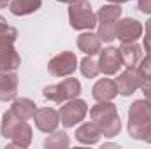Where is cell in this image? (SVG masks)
<instances>
[{"instance_id": "obj_32", "label": "cell", "mask_w": 151, "mask_h": 149, "mask_svg": "<svg viewBox=\"0 0 151 149\" xmlns=\"http://www.w3.org/2000/svg\"><path fill=\"white\" fill-rule=\"evenodd\" d=\"M11 4V0H0V9H4V7H7Z\"/></svg>"}, {"instance_id": "obj_34", "label": "cell", "mask_w": 151, "mask_h": 149, "mask_svg": "<svg viewBox=\"0 0 151 149\" xmlns=\"http://www.w3.org/2000/svg\"><path fill=\"white\" fill-rule=\"evenodd\" d=\"M58 2H62V4H69V5H70V4H74L76 0H58Z\"/></svg>"}, {"instance_id": "obj_18", "label": "cell", "mask_w": 151, "mask_h": 149, "mask_svg": "<svg viewBox=\"0 0 151 149\" xmlns=\"http://www.w3.org/2000/svg\"><path fill=\"white\" fill-rule=\"evenodd\" d=\"M30 142H32V126L27 121H21L11 137L9 148H28Z\"/></svg>"}, {"instance_id": "obj_3", "label": "cell", "mask_w": 151, "mask_h": 149, "mask_svg": "<svg viewBox=\"0 0 151 149\" xmlns=\"http://www.w3.org/2000/svg\"><path fill=\"white\" fill-rule=\"evenodd\" d=\"M69 23L74 30H93L99 25L97 14L91 11L88 0H76L69 7Z\"/></svg>"}, {"instance_id": "obj_5", "label": "cell", "mask_w": 151, "mask_h": 149, "mask_svg": "<svg viewBox=\"0 0 151 149\" xmlns=\"http://www.w3.org/2000/svg\"><path fill=\"white\" fill-rule=\"evenodd\" d=\"M60 121L65 128H74L76 125H79L86 114H88V104L81 98H72L67 100L62 107H60Z\"/></svg>"}, {"instance_id": "obj_15", "label": "cell", "mask_w": 151, "mask_h": 149, "mask_svg": "<svg viewBox=\"0 0 151 149\" xmlns=\"http://www.w3.org/2000/svg\"><path fill=\"white\" fill-rule=\"evenodd\" d=\"M77 47H79L84 54L95 56V54H99L100 49H102V40L99 39L97 34H91V30H86V32H83V34L77 37Z\"/></svg>"}, {"instance_id": "obj_23", "label": "cell", "mask_w": 151, "mask_h": 149, "mask_svg": "<svg viewBox=\"0 0 151 149\" xmlns=\"http://www.w3.org/2000/svg\"><path fill=\"white\" fill-rule=\"evenodd\" d=\"M18 39V30L7 23L4 16H0V47L7 44H14Z\"/></svg>"}, {"instance_id": "obj_25", "label": "cell", "mask_w": 151, "mask_h": 149, "mask_svg": "<svg viewBox=\"0 0 151 149\" xmlns=\"http://www.w3.org/2000/svg\"><path fill=\"white\" fill-rule=\"evenodd\" d=\"M97 35L102 42H113L116 39V23H102V21H99Z\"/></svg>"}, {"instance_id": "obj_12", "label": "cell", "mask_w": 151, "mask_h": 149, "mask_svg": "<svg viewBox=\"0 0 151 149\" xmlns=\"http://www.w3.org/2000/svg\"><path fill=\"white\" fill-rule=\"evenodd\" d=\"M91 95L97 102H111L114 97L118 95V86H116V81L114 79H99L95 84H93V90H91Z\"/></svg>"}, {"instance_id": "obj_16", "label": "cell", "mask_w": 151, "mask_h": 149, "mask_svg": "<svg viewBox=\"0 0 151 149\" xmlns=\"http://www.w3.org/2000/svg\"><path fill=\"white\" fill-rule=\"evenodd\" d=\"M119 56H121V63L125 67H137L141 58H142V51L141 46H137L135 42H128V44H121L119 47Z\"/></svg>"}, {"instance_id": "obj_30", "label": "cell", "mask_w": 151, "mask_h": 149, "mask_svg": "<svg viewBox=\"0 0 151 149\" xmlns=\"http://www.w3.org/2000/svg\"><path fill=\"white\" fill-rule=\"evenodd\" d=\"M142 140H144V142H148V144H151V123H150V126L146 128V133H144Z\"/></svg>"}, {"instance_id": "obj_31", "label": "cell", "mask_w": 151, "mask_h": 149, "mask_svg": "<svg viewBox=\"0 0 151 149\" xmlns=\"http://www.w3.org/2000/svg\"><path fill=\"white\" fill-rule=\"evenodd\" d=\"M146 34H148V35H151V18L146 21Z\"/></svg>"}, {"instance_id": "obj_17", "label": "cell", "mask_w": 151, "mask_h": 149, "mask_svg": "<svg viewBox=\"0 0 151 149\" xmlns=\"http://www.w3.org/2000/svg\"><path fill=\"white\" fill-rule=\"evenodd\" d=\"M11 111L14 112L21 121H28V119H34L37 105L30 98H14L12 105H11Z\"/></svg>"}, {"instance_id": "obj_35", "label": "cell", "mask_w": 151, "mask_h": 149, "mask_svg": "<svg viewBox=\"0 0 151 149\" xmlns=\"http://www.w3.org/2000/svg\"><path fill=\"white\" fill-rule=\"evenodd\" d=\"M127 2H130V0H127Z\"/></svg>"}, {"instance_id": "obj_33", "label": "cell", "mask_w": 151, "mask_h": 149, "mask_svg": "<svg viewBox=\"0 0 151 149\" xmlns=\"http://www.w3.org/2000/svg\"><path fill=\"white\" fill-rule=\"evenodd\" d=\"M107 2H111V4H119V5H121V4H125L127 0H107Z\"/></svg>"}, {"instance_id": "obj_27", "label": "cell", "mask_w": 151, "mask_h": 149, "mask_svg": "<svg viewBox=\"0 0 151 149\" xmlns=\"http://www.w3.org/2000/svg\"><path fill=\"white\" fill-rule=\"evenodd\" d=\"M141 90H142V93H144L146 100L151 104V77L142 79V82H141Z\"/></svg>"}, {"instance_id": "obj_9", "label": "cell", "mask_w": 151, "mask_h": 149, "mask_svg": "<svg viewBox=\"0 0 151 149\" xmlns=\"http://www.w3.org/2000/svg\"><path fill=\"white\" fill-rule=\"evenodd\" d=\"M100 58H99V69L104 75H114L119 72V69L123 67L121 63V56H119V49L118 47H104L100 49Z\"/></svg>"}, {"instance_id": "obj_6", "label": "cell", "mask_w": 151, "mask_h": 149, "mask_svg": "<svg viewBox=\"0 0 151 149\" xmlns=\"http://www.w3.org/2000/svg\"><path fill=\"white\" fill-rule=\"evenodd\" d=\"M77 69V56L72 51H63L53 56L47 63V72L55 77H69Z\"/></svg>"}, {"instance_id": "obj_21", "label": "cell", "mask_w": 151, "mask_h": 149, "mask_svg": "<svg viewBox=\"0 0 151 149\" xmlns=\"http://www.w3.org/2000/svg\"><path fill=\"white\" fill-rule=\"evenodd\" d=\"M19 123H21V119H19L14 112L7 111L5 114H4V117H2V126H0V133H2V137L11 140V137H12V133H14V130L18 128Z\"/></svg>"}, {"instance_id": "obj_28", "label": "cell", "mask_w": 151, "mask_h": 149, "mask_svg": "<svg viewBox=\"0 0 151 149\" xmlns=\"http://www.w3.org/2000/svg\"><path fill=\"white\" fill-rule=\"evenodd\" d=\"M137 7L141 12L151 14V0H137Z\"/></svg>"}, {"instance_id": "obj_24", "label": "cell", "mask_w": 151, "mask_h": 149, "mask_svg": "<svg viewBox=\"0 0 151 149\" xmlns=\"http://www.w3.org/2000/svg\"><path fill=\"white\" fill-rule=\"evenodd\" d=\"M79 70H81V74L84 75V77H88V79H95L97 75L100 74V69H99V62H95L91 56H84L83 60H81V65H79Z\"/></svg>"}, {"instance_id": "obj_22", "label": "cell", "mask_w": 151, "mask_h": 149, "mask_svg": "<svg viewBox=\"0 0 151 149\" xmlns=\"http://www.w3.org/2000/svg\"><path fill=\"white\" fill-rule=\"evenodd\" d=\"M70 146V139L65 132H53L49 133V137L44 140V148L46 149H63Z\"/></svg>"}, {"instance_id": "obj_10", "label": "cell", "mask_w": 151, "mask_h": 149, "mask_svg": "<svg viewBox=\"0 0 151 149\" xmlns=\"http://www.w3.org/2000/svg\"><path fill=\"white\" fill-rule=\"evenodd\" d=\"M34 121H35V126H37L40 132L44 133H53L55 130H58V125H60V112L51 109V107H42L35 111L34 116Z\"/></svg>"}, {"instance_id": "obj_4", "label": "cell", "mask_w": 151, "mask_h": 149, "mask_svg": "<svg viewBox=\"0 0 151 149\" xmlns=\"http://www.w3.org/2000/svg\"><path fill=\"white\" fill-rule=\"evenodd\" d=\"M81 93V82L77 79H63L62 82H56V84H51V86H46L42 90V95L46 100H51L55 104H65L67 100H72L77 98Z\"/></svg>"}, {"instance_id": "obj_19", "label": "cell", "mask_w": 151, "mask_h": 149, "mask_svg": "<svg viewBox=\"0 0 151 149\" xmlns=\"http://www.w3.org/2000/svg\"><path fill=\"white\" fill-rule=\"evenodd\" d=\"M42 5V0H12L9 4V9L14 16H28L37 12Z\"/></svg>"}, {"instance_id": "obj_8", "label": "cell", "mask_w": 151, "mask_h": 149, "mask_svg": "<svg viewBox=\"0 0 151 149\" xmlns=\"http://www.w3.org/2000/svg\"><path fill=\"white\" fill-rule=\"evenodd\" d=\"M142 25L137 19L132 18H125V19H118L116 23V39L121 44H128V42H135L137 39L142 35Z\"/></svg>"}, {"instance_id": "obj_1", "label": "cell", "mask_w": 151, "mask_h": 149, "mask_svg": "<svg viewBox=\"0 0 151 149\" xmlns=\"http://www.w3.org/2000/svg\"><path fill=\"white\" fill-rule=\"evenodd\" d=\"M90 117L100 128L104 137H116L121 132V121L113 102H97L90 109Z\"/></svg>"}, {"instance_id": "obj_11", "label": "cell", "mask_w": 151, "mask_h": 149, "mask_svg": "<svg viewBox=\"0 0 151 149\" xmlns=\"http://www.w3.org/2000/svg\"><path fill=\"white\" fill-rule=\"evenodd\" d=\"M19 79L16 72H0V102H11L18 97Z\"/></svg>"}, {"instance_id": "obj_13", "label": "cell", "mask_w": 151, "mask_h": 149, "mask_svg": "<svg viewBox=\"0 0 151 149\" xmlns=\"http://www.w3.org/2000/svg\"><path fill=\"white\" fill-rule=\"evenodd\" d=\"M21 58L14 47V44H7L0 47V72H12L19 67Z\"/></svg>"}, {"instance_id": "obj_29", "label": "cell", "mask_w": 151, "mask_h": 149, "mask_svg": "<svg viewBox=\"0 0 151 149\" xmlns=\"http://www.w3.org/2000/svg\"><path fill=\"white\" fill-rule=\"evenodd\" d=\"M144 49H146V53L151 54V35H144Z\"/></svg>"}, {"instance_id": "obj_14", "label": "cell", "mask_w": 151, "mask_h": 149, "mask_svg": "<svg viewBox=\"0 0 151 149\" xmlns=\"http://www.w3.org/2000/svg\"><path fill=\"white\" fill-rule=\"evenodd\" d=\"M100 137H102V132H100V128L93 121L91 123H83L76 130V139L81 144H84V146H95V144H99Z\"/></svg>"}, {"instance_id": "obj_26", "label": "cell", "mask_w": 151, "mask_h": 149, "mask_svg": "<svg viewBox=\"0 0 151 149\" xmlns=\"http://www.w3.org/2000/svg\"><path fill=\"white\" fill-rule=\"evenodd\" d=\"M137 70H139V74L142 75V79L151 77V54H148L146 58H141V62L137 65Z\"/></svg>"}, {"instance_id": "obj_7", "label": "cell", "mask_w": 151, "mask_h": 149, "mask_svg": "<svg viewBox=\"0 0 151 149\" xmlns=\"http://www.w3.org/2000/svg\"><path fill=\"white\" fill-rule=\"evenodd\" d=\"M114 81H116V86H118V93L123 95V97H130L132 93H135L141 88L142 75L139 74L137 67H127V70L118 74V77Z\"/></svg>"}, {"instance_id": "obj_20", "label": "cell", "mask_w": 151, "mask_h": 149, "mask_svg": "<svg viewBox=\"0 0 151 149\" xmlns=\"http://www.w3.org/2000/svg\"><path fill=\"white\" fill-rule=\"evenodd\" d=\"M123 9L119 7V4H109V5H102L97 12V19L102 23H118V19L121 18Z\"/></svg>"}, {"instance_id": "obj_2", "label": "cell", "mask_w": 151, "mask_h": 149, "mask_svg": "<svg viewBox=\"0 0 151 149\" xmlns=\"http://www.w3.org/2000/svg\"><path fill=\"white\" fill-rule=\"evenodd\" d=\"M151 123V104L148 100H135L128 109V133L132 139L142 140Z\"/></svg>"}]
</instances>
